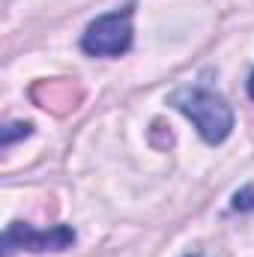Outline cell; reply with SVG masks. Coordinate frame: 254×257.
Listing matches in <instances>:
<instances>
[{"label":"cell","instance_id":"obj_1","mask_svg":"<svg viewBox=\"0 0 254 257\" xmlns=\"http://www.w3.org/2000/svg\"><path fill=\"white\" fill-rule=\"evenodd\" d=\"M168 105L177 108L183 117H189L191 126L197 128V135L206 141V144H224L233 132V111L230 105L206 90V87H180L168 96Z\"/></svg>","mask_w":254,"mask_h":257},{"label":"cell","instance_id":"obj_2","mask_svg":"<svg viewBox=\"0 0 254 257\" xmlns=\"http://www.w3.org/2000/svg\"><path fill=\"white\" fill-rule=\"evenodd\" d=\"M132 18H135V3H126L123 9H114V12L90 21V27L81 36L84 54H90V57H123L132 48V39H135Z\"/></svg>","mask_w":254,"mask_h":257},{"label":"cell","instance_id":"obj_3","mask_svg":"<svg viewBox=\"0 0 254 257\" xmlns=\"http://www.w3.org/2000/svg\"><path fill=\"white\" fill-rule=\"evenodd\" d=\"M78 239L75 227L54 224L48 230H36L27 221H12L3 230V257H12L15 251H30V254H45V251H66Z\"/></svg>","mask_w":254,"mask_h":257},{"label":"cell","instance_id":"obj_4","mask_svg":"<svg viewBox=\"0 0 254 257\" xmlns=\"http://www.w3.org/2000/svg\"><path fill=\"white\" fill-rule=\"evenodd\" d=\"M30 132H33L30 123H9V126H3V132H0V144L3 147H12L18 138H27Z\"/></svg>","mask_w":254,"mask_h":257},{"label":"cell","instance_id":"obj_5","mask_svg":"<svg viewBox=\"0 0 254 257\" xmlns=\"http://www.w3.org/2000/svg\"><path fill=\"white\" fill-rule=\"evenodd\" d=\"M230 209H236V212H251V209H254V183H251V186H242L239 192L233 194Z\"/></svg>","mask_w":254,"mask_h":257},{"label":"cell","instance_id":"obj_6","mask_svg":"<svg viewBox=\"0 0 254 257\" xmlns=\"http://www.w3.org/2000/svg\"><path fill=\"white\" fill-rule=\"evenodd\" d=\"M248 96H251V102H254V72L248 75Z\"/></svg>","mask_w":254,"mask_h":257},{"label":"cell","instance_id":"obj_7","mask_svg":"<svg viewBox=\"0 0 254 257\" xmlns=\"http://www.w3.org/2000/svg\"><path fill=\"white\" fill-rule=\"evenodd\" d=\"M189 257H197V254H189Z\"/></svg>","mask_w":254,"mask_h":257}]
</instances>
